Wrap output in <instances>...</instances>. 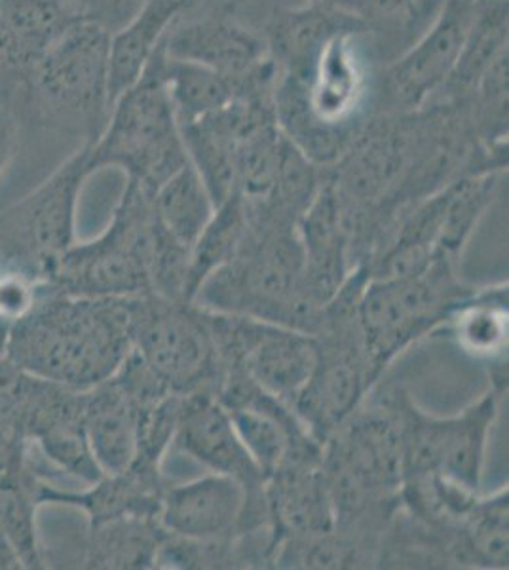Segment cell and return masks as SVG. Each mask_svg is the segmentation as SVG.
<instances>
[{
	"mask_svg": "<svg viewBox=\"0 0 509 570\" xmlns=\"http://www.w3.org/2000/svg\"><path fill=\"white\" fill-rule=\"evenodd\" d=\"M40 483L42 478L35 464L16 478L0 481V532L27 570L46 569L37 525V513L42 508Z\"/></svg>",
	"mask_w": 509,
	"mask_h": 570,
	"instance_id": "25",
	"label": "cell"
},
{
	"mask_svg": "<svg viewBox=\"0 0 509 570\" xmlns=\"http://www.w3.org/2000/svg\"><path fill=\"white\" fill-rule=\"evenodd\" d=\"M18 145V118L12 112H0V176L4 174L8 164L12 160Z\"/></svg>",
	"mask_w": 509,
	"mask_h": 570,
	"instance_id": "32",
	"label": "cell"
},
{
	"mask_svg": "<svg viewBox=\"0 0 509 570\" xmlns=\"http://www.w3.org/2000/svg\"><path fill=\"white\" fill-rule=\"evenodd\" d=\"M247 228V209L242 196L234 193L219 208H215L212 220L194 244L188 276L190 301H194V295L209 274L233 259L234 253L238 252L239 244L244 242Z\"/></svg>",
	"mask_w": 509,
	"mask_h": 570,
	"instance_id": "27",
	"label": "cell"
},
{
	"mask_svg": "<svg viewBox=\"0 0 509 570\" xmlns=\"http://www.w3.org/2000/svg\"><path fill=\"white\" fill-rule=\"evenodd\" d=\"M272 559L277 546L322 537L335 529V508L322 461L291 462L266 480Z\"/></svg>",
	"mask_w": 509,
	"mask_h": 570,
	"instance_id": "16",
	"label": "cell"
},
{
	"mask_svg": "<svg viewBox=\"0 0 509 570\" xmlns=\"http://www.w3.org/2000/svg\"><path fill=\"white\" fill-rule=\"evenodd\" d=\"M183 2V10L187 7H193L194 2H198V0H180Z\"/></svg>",
	"mask_w": 509,
	"mask_h": 570,
	"instance_id": "34",
	"label": "cell"
},
{
	"mask_svg": "<svg viewBox=\"0 0 509 570\" xmlns=\"http://www.w3.org/2000/svg\"><path fill=\"white\" fill-rule=\"evenodd\" d=\"M129 351L126 298L40 287L37 303L8 331L4 354L32 375L85 392L115 375Z\"/></svg>",
	"mask_w": 509,
	"mask_h": 570,
	"instance_id": "2",
	"label": "cell"
},
{
	"mask_svg": "<svg viewBox=\"0 0 509 570\" xmlns=\"http://www.w3.org/2000/svg\"><path fill=\"white\" fill-rule=\"evenodd\" d=\"M31 441L12 411L0 403V481L10 480L31 468Z\"/></svg>",
	"mask_w": 509,
	"mask_h": 570,
	"instance_id": "31",
	"label": "cell"
},
{
	"mask_svg": "<svg viewBox=\"0 0 509 570\" xmlns=\"http://www.w3.org/2000/svg\"><path fill=\"white\" fill-rule=\"evenodd\" d=\"M508 0H478L457 66L432 101L438 98V104H468L484 72L508 52Z\"/></svg>",
	"mask_w": 509,
	"mask_h": 570,
	"instance_id": "23",
	"label": "cell"
},
{
	"mask_svg": "<svg viewBox=\"0 0 509 570\" xmlns=\"http://www.w3.org/2000/svg\"><path fill=\"white\" fill-rule=\"evenodd\" d=\"M126 301L131 352L175 394H215L221 362L206 308L156 293Z\"/></svg>",
	"mask_w": 509,
	"mask_h": 570,
	"instance_id": "9",
	"label": "cell"
},
{
	"mask_svg": "<svg viewBox=\"0 0 509 570\" xmlns=\"http://www.w3.org/2000/svg\"><path fill=\"white\" fill-rule=\"evenodd\" d=\"M160 52L161 46L143 77L112 104L104 131L90 142L91 174L123 169L128 181L153 195L188 160L161 78Z\"/></svg>",
	"mask_w": 509,
	"mask_h": 570,
	"instance_id": "7",
	"label": "cell"
},
{
	"mask_svg": "<svg viewBox=\"0 0 509 570\" xmlns=\"http://www.w3.org/2000/svg\"><path fill=\"white\" fill-rule=\"evenodd\" d=\"M180 12V0H145L131 18L110 31V107L147 71Z\"/></svg>",
	"mask_w": 509,
	"mask_h": 570,
	"instance_id": "22",
	"label": "cell"
},
{
	"mask_svg": "<svg viewBox=\"0 0 509 570\" xmlns=\"http://www.w3.org/2000/svg\"><path fill=\"white\" fill-rule=\"evenodd\" d=\"M164 489L160 466L134 461L124 472L104 475L85 491L61 489L42 480L39 500L42 505L78 510L85 513L88 527H96L120 518L158 519Z\"/></svg>",
	"mask_w": 509,
	"mask_h": 570,
	"instance_id": "17",
	"label": "cell"
},
{
	"mask_svg": "<svg viewBox=\"0 0 509 570\" xmlns=\"http://www.w3.org/2000/svg\"><path fill=\"white\" fill-rule=\"evenodd\" d=\"M244 204L249 219L244 242L233 259L204 279L194 303L314 335L323 306L304 285L301 219L268 202Z\"/></svg>",
	"mask_w": 509,
	"mask_h": 570,
	"instance_id": "1",
	"label": "cell"
},
{
	"mask_svg": "<svg viewBox=\"0 0 509 570\" xmlns=\"http://www.w3.org/2000/svg\"><path fill=\"white\" fill-rule=\"evenodd\" d=\"M153 204L161 227L190 249L215 214L212 196L188 160L156 188Z\"/></svg>",
	"mask_w": 509,
	"mask_h": 570,
	"instance_id": "24",
	"label": "cell"
},
{
	"mask_svg": "<svg viewBox=\"0 0 509 570\" xmlns=\"http://www.w3.org/2000/svg\"><path fill=\"white\" fill-rule=\"evenodd\" d=\"M85 430L105 475L124 472L136 459L139 407L115 375L85 390Z\"/></svg>",
	"mask_w": 509,
	"mask_h": 570,
	"instance_id": "21",
	"label": "cell"
},
{
	"mask_svg": "<svg viewBox=\"0 0 509 570\" xmlns=\"http://www.w3.org/2000/svg\"><path fill=\"white\" fill-rule=\"evenodd\" d=\"M174 443L212 472L228 475L244 487V532L271 529L265 475L247 453L231 415L215 394L194 392L183 395Z\"/></svg>",
	"mask_w": 509,
	"mask_h": 570,
	"instance_id": "12",
	"label": "cell"
},
{
	"mask_svg": "<svg viewBox=\"0 0 509 570\" xmlns=\"http://www.w3.org/2000/svg\"><path fill=\"white\" fill-rule=\"evenodd\" d=\"M245 491L238 481L209 473L206 478L164 489L160 525L174 537L213 542L244 532Z\"/></svg>",
	"mask_w": 509,
	"mask_h": 570,
	"instance_id": "15",
	"label": "cell"
},
{
	"mask_svg": "<svg viewBox=\"0 0 509 570\" xmlns=\"http://www.w3.org/2000/svg\"><path fill=\"white\" fill-rule=\"evenodd\" d=\"M451 324L466 352L502 360L508 346V285L479 289L454 314Z\"/></svg>",
	"mask_w": 509,
	"mask_h": 570,
	"instance_id": "26",
	"label": "cell"
},
{
	"mask_svg": "<svg viewBox=\"0 0 509 570\" xmlns=\"http://www.w3.org/2000/svg\"><path fill=\"white\" fill-rule=\"evenodd\" d=\"M368 279V268L355 266L335 297L323 306L312 335L316 363L293 409L322 445L379 383L358 314Z\"/></svg>",
	"mask_w": 509,
	"mask_h": 570,
	"instance_id": "4",
	"label": "cell"
},
{
	"mask_svg": "<svg viewBox=\"0 0 509 570\" xmlns=\"http://www.w3.org/2000/svg\"><path fill=\"white\" fill-rule=\"evenodd\" d=\"M109 37L99 21H78L35 63L16 112L46 130L96 141L110 110Z\"/></svg>",
	"mask_w": 509,
	"mask_h": 570,
	"instance_id": "3",
	"label": "cell"
},
{
	"mask_svg": "<svg viewBox=\"0 0 509 570\" xmlns=\"http://www.w3.org/2000/svg\"><path fill=\"white\" fill-rule=\"evenodd\" d=\"M153 193L126 183L109 227L90 242H75L42 289L78 297L131 298L153 293L150 265L156 219Z\"/></svg>",
	"mask_w": 509,
	"mask_h": 570,
	"instance_id": "6",
	"label": "cell"
},
{
	"mask_svg": "<svg viewBox=\"0 0 509 570\" xmlns=\"http://www.w3.org/2000/svg\"><path fill=\"white\" fill-rule=\"evenodd\" d=\"M168 58L190 61L226 77L242 78L271 63L263 35L231 13H209L190 21H175L164 37Z\"/></svg>",
	"mask_w": 509,
	"mask_h": 570,
	"instance_id": "14",
	"label": "cell"
},
{
	"mask_svg": "<svg viewBox=\"0 0 509 570\" xmlns=\"http://www.w3.org/2000/svg\"><path fill=\"white\" fill-rule=\"evenodd\" d=\"M298 236L303 244L306 292L317 306H325L354 271L349 230L342 219L341 202L331 181L330 168L314 200L301 217Z\"/></svg>",
	"mask_w": 509,
	"mask_h": 570,
	"instance_id": "18",
	"label": "cell"
},
{
	"mask_svg": "<svg viewBox=\"0 0 509 570\" xmlns=\"http://www.w3.org/2000/svg\"><path fill=\"white\" fill-rule=\"evenodd\" d=\"M508 487L492 497H479L460 525L470 569L509 567Z\"/></svg>",
	"mask_w": 509,
	"mask_h": 570,
	"instance_id": "28",
	"label": "cell"
},
{
	"mask_svg": "<svg viewBox=\"0 0 509 570\" xmlns=\"http://www.w3.org/2000/svg\"><path fill=\"white\" fill-rule=\"evenodd\" d=\"M168 532L155 518H120L88 527L80 544L56 569H155L156 553Z\"/></svg>",
	"mask_w": 509,
	"mask_h": 570,
	"instance_id": "20",
	"label": "cell"
},
{
	"mask_svg": "<svg viewBox=\"0 0 509 570\" xmlns=\"http://www.w3.org/2000/svg\"><path fill=\"white\" fill-rule=\"evenodd\" d=\"M2 110H4V109H0V112H2Z\"/></svg>",
	"mask_w": 509,
	"mask_h": 570,
	"instance_id": "35",
	"label": "cell"
},
{
	"mask_svg": "<svg viewBox=\"0 0 509 570\" xmlns=\"http://www.w3.org/2000/svg\"><path fill=\"white\" fill-rule=\"evenodd\" d=\"M67 2H71L72 7H77L78 10H82L88 18L97 21V13H99V7H101V0H67Z\"/></svg>",
	"mask_w": 509,
	"mask_h": 570,
	"instance_id": "33",
	"label": "cell"
},
{
	"mask_svg": "<svg viewBox=\"0 0 509 570\" xmlns=\"http://www.w3.org/2000/svg\"><path fill=\"white\" fill-rule=\"evenodd\" d=\"M508 67L509 58L506 52L484 72L468 101L471 128L479 141L490 149L508 147Z\"/></svg>",
	"mask_w": 509,
	"mask_h": 570,
	"instance_id": "30",
	"label": "cell"
},
{
	"mask_svg": "<svg viewBox=\"0 0 509 570\" xmlns=\"http://www.w3.org/2000/svg\"><path fill=\"white\" fill-rule=\"evenodd\" d=\"M503 394L490 389L462 413L438 419L420 411L403 390L390 392V402L400 421L403 480L438 473L479 493L490 428L497 421Z\"/></svg>",
	"mask_w": 509,
	"mask_h": 570,
	"instance_id": "10",
	"label": "cell"
},
{
	"mask_svg": "<svg viewBox=\"0 0 509 570\" xmlns=\"http://www.w3.org/2000/svg\"><path fill=\"white\" fill-rule=\"evenodd\" d=\"M90 176V142H82L52 176L0 212V268L45 284L77 242L78 200Z\"/></svg>",
	"mask_w": 509,
	"mask_h": 570,
	"instance_id": "8",
	"label": "cell"
},
{
	"mask_svg": "<svg viewBox=\"0 0 509 570\" xmlns=\"http://www.w3.org/2000/svg\"><path fill=\"white\" fill-rule=\"evenodd\" d=\"M478 0H443L430 27L382 72L384 112H414L432 101L457 66Z\"/></svg>",
	"mask_w": 509,
	"mask_h": 570,
	"instance_id": "13",
	"label": "cell"
},
{
	"mask_svg": "<svg viewBox=\"0 0 509 570\" xmlns=\"http://www.w3.org/2000/svg\"><path fill=\"white\" fill-rule=\"evenodd\" d=\"M500 171L460 177L451 183L446 217L439 233L438 252L460 259L462 249L497 195Z\"/></svg>",
	"mask_w": 509,
	"mask_h": 570,
	"instance_id": "29",
	"label": "cell"
},
{
	"mask_svg": "<svg viewBox=\"0 0 509 570\" xmlns=\"http://www.w3.org/2000/svg\"><path fill=\"white\" fill-rule=\"evenodd\" d=\"M207 318L219 352L221 376L226 371H242L293 407L316 363L314 337L239 314L207 311Z\"/></svg>",
	"mask_w": 509,
	"mask_h": 570,
	"instance_id": "11",
	"label": "cell"
},
{
	"mask_svg": "<svg viewBox=\"0 0 509 570\" xmlns=\"http://www.w3.org/2000/svg\"><path fill=\"white\" fill-rule=\"evenodd\" d=\"M458 261L438 252L419 273L368 279L358 314L376 379L407 346L439 325L451 324L479 292L460 279Z\"/></svg>",
	"mask_w": 509,
	"mask_h": 570,
	"instance_id": "5",
	"label": "cell"
},
{
	"mask_svg": "<svg viewBox=\"0 0 509 570\" xmlns=\"http://www.w3.org/2000/svg\"><path fill=\"white\" fill-rule=\"evenodd\" d=\"M363 21L325 2L277 8L263 33L280 72H303L331 40L341 35L368 33Z\"/></svg>",
	"mask_w": 509,
	"mask_h": 570,
	"instance_id": "19",
	"label": "cell"
}]
</instances>
